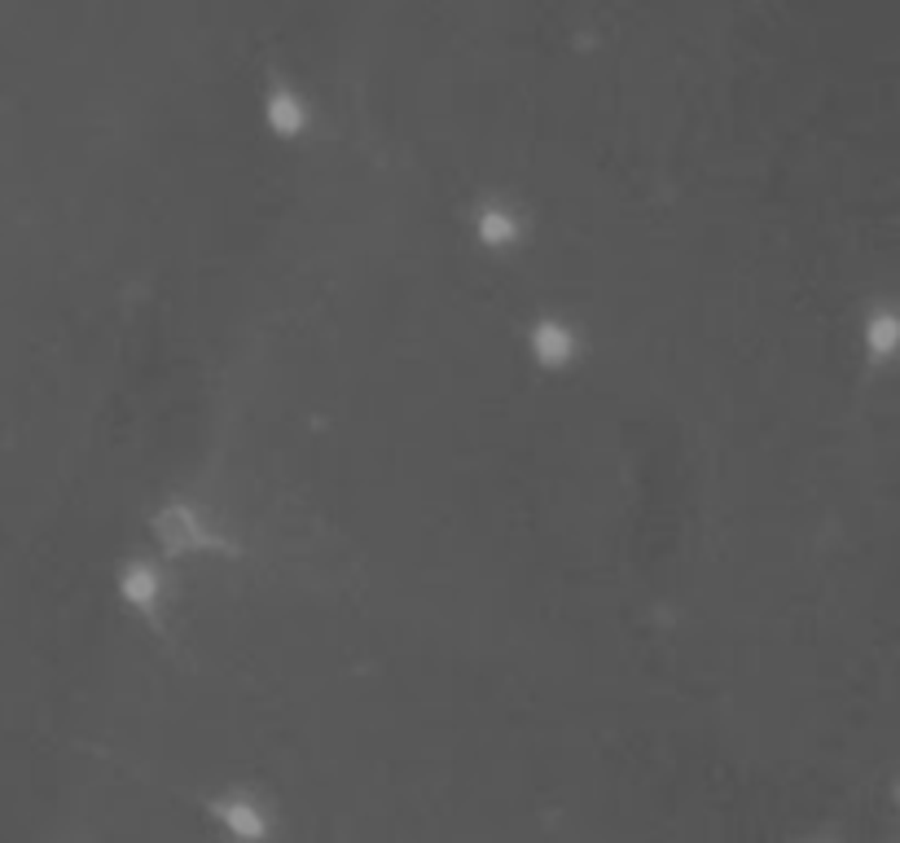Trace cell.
I'll return each mask as SVG.
<instances>
[{"label": "cell", "mask_w": 900, "mask_h": 843, "mask_svg": "<svg viewBox=\"0 0 900 843\" xmlns=\"http://www.w3.org/2000/svg\"><path fill=\"white\" fill-rule=\"evenodd\" d=\"M158 536H163V545H172V549L207 545V532L198 527V514H190V510H167V514L158 518Z\"/></svg>", "instance_id": "1"}]
</instances>
